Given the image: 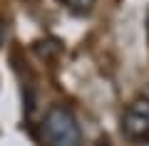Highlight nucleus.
Instances as JSON below:
<instances>
[{"label": "nucleus", "mask_w": 149, "mask_h": 146, "mask_svg": "<svg viewBox=\"0 0 149 146\" xmlns=\"http://www.w3.org/2000/svg\"><path fill=\"white\" fill-rule=\"evenodd\" d=\"M5 42V22H3V17H0V45Z\"/></svg>", "instance_id": "nucleus-4"}, {"label": "nucleus", "mask_w": 149, "mask_h": 146, "mask_svg": "<svg viewBox=\"0 0 149 146\" xmlns=\"http://www.w3.org/2000/svg\"><path fill=\"white\" fill-rule=\"evenodd\" d=\"M57 3L67 12H72V15H77V17H85V15H90V12L95 10V0H57Z\"/></svg>", "instance_id": "nucleus-3"}, {"label": "nucleus", "mask_w": 149, "mask_h": 146, "mask_svg": "<svg viewBox=\"0 0 149 146\" xmlns=\"http://www.w3.org/2000/svg\"><path fill=\"white\" fill-rule=\"evenodd\" d=\"M97 146H109V139H107V136H102V139L97 141Z\"/></svg>", "instance_id": "nucleus-5"}, {"label": "nucleus", "mask_w": 149, "mask_h": 146, "mask_svg": "<svg viewBox=\"0 0 149 146\" xmlns=\"http://www.w3.org/2000/svg\"><path fill=\"white\" fill-rule=\"evenodd\" d=\"M147 32H149V12H147Z\"/></svg>", "instance_id": "nucleus-6"}, {"label": "nucleus", "mask_w": 149, "mask_h": 146, "mask_svg": "<svg viewBox=\"0 0 149 146\" xmlns=\"http://www.w3.org/2000/svg\"><path fill=\"white\" fill-rule=\"evenodd\" d=\"M40 136L45 146H82L80 121L65 104H52L45 111Z\"/></svg>", "instance_id": "nucleus-1"}, {"label": "nucleus", "mask_w": 149, "mask_h": 146, "mask_svg": "<svg viewBox=\"0 0 149 146\" xmlns=\"http://www.w3.org/2000/svg\"><path fill=\"white\" fill-rule=\"evenodd\" d=\"M122 134L134 144H149V99L139 97L122 114Z\"/></svg>", "instance_id": "nucleus-2"}]
</instances>
